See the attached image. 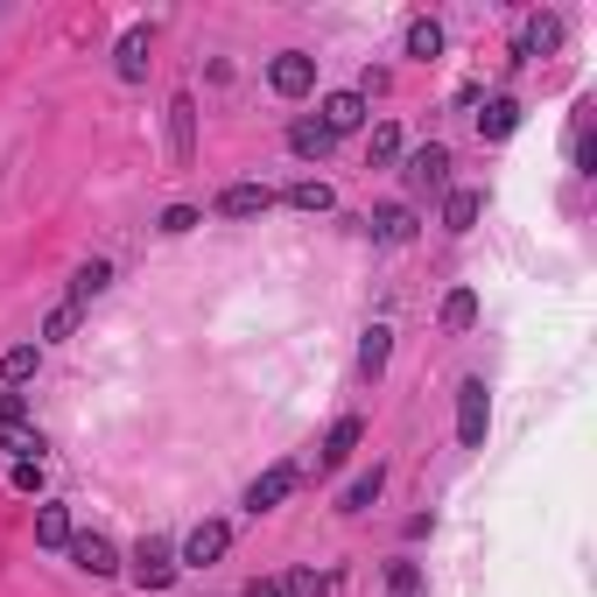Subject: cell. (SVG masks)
Returning <instances> with one entry per match:
<instances>
[{
  "label": "cell",
  "instance_id": "obj_1",
  "mask_svg": "<svg viewBox=\"0 0 597 597\" xmlns=\"http://www.w3.org/2000/svg\"><path fill=\"white\" fill-rule=\"evenodd\" d=\"M401 183L415 190V198H450V148L443 141H422L401 156Z\"/></svg>",
  "mask_w": 597,
  "mask_h": 597
},
{
  "label": "cell",
  "instance_id": "obj_2",
  "mask_svg": "<svg viewBox=\"0 0 597 597\" xmlns=\"http://www.w3.org/2000/svg\"><path fill=\"white\" fill-rule=\"evenodd\" d=\"M486 429H492V394H486V380H465L457 387V443L486 450Z\"/></svg>",
  "mask_w": 597,
  "mask_h": 597
},
{
  "label": "cell",
  "instance_id": "obj_3",
  "mask_svg": "<svg viewBox=\"0 0 597 597\" xmlns=\"http://www.w3.org/2000/svg\"><path fill=\"white\" fill-rule=\"evenodd\" d=\"M267 85H275L281 99H310V92H317V56H302V50H281L275 64H267Z\"/></svg>",
  "mask_w": 597,
  "mask_h": 597
},
{
  "label": "cell",
  "instance_id": "obj_4",
  "mask_svg": "<svg viewBox=\"0 0 597 597\" xmlns=\"http://www.w3.org/2000/svg\"><path fill=\"white\" fill-rule=\"evenodd\" d=\"M177 548H169L162 542V534H148V542L141 548H134V584H141V590H162V584H177Z\"/></svg>",
  "mask_w": 597,
  "mask_h": 597
},
{
  "label": "cell",
  "instance_id": "obj_5",
  "mask_svg": "<svg viewBox=\"0 0 597 597\" xmlns=\"http://www.w3.org/2000/svg\"><path fill=\"white\" fill-rule=\"evenodd\" d=\"M225 548H233V527H225V520H198V527H190V542L177 548V563H190V569H211Z\"/></svg>",
  "mask_w": 597,
  "mask_h": 597
},
{
  "label": "cell",
  "instance_id": "obj_6",
  "mask_svg": "<svg viewBox=\"0 0 597 597\" xmlns=\"http://www.w3.org/2000/svg\"><path fill=\"white\" fill-rule=\"evenodd\" d=\"M296 486H302V471H296V465H275V471H260L254 486H246V513H254V520H260V513H275V507H281V499L296 492Z\"/></svg>",
  "mask_w": 597,
  "mask_h": 597
},
{
  "label": "cell",
  "instance_id": "obj_7",
  "mask_svg": "<svg viewBox=\"0 0 597 597\" xmlns=\"http://www.w3.org/2000/svg\"><path fill=\"white\" fill-rule=\"evenodd\" d=\"M548 50H563V14H527V22H520V43H513V64L520 56H548Z\"/></svg>",
  "mask_w": 597,
  "mask_h": 597
},
{
  "label": "cell",
  "instance_id": "obj_8",
  "mask_svg": "<svg viewBox=\"0 0 597 597\" xmlns=\"http://www.w3.org/2000/svg\"><path fill=\"white\" fill-rule=\"evenodd\" d=\"M317 120H323V134H331V141H344V134L365 127V99H359V92H331Z\"/></svg>",
  "mask_w": 597,
  "mask_h": 597
},
{
  "label": "cell",
  "instance_id": "obj_9",
  "mask_svg": "<svg viewBox=\"0 0 597 597\" xmlns=\"http://www.w3.org/2000/svg\"><path fill=\"white\" fill-rule=\"evenodd\" d=\"M169 148H177V162L198 156V99H190V92L169 99Z\"/></svg>",
  "mask_w": 597,
  "mask_h": 597
},
{
  "label": "cell",
  "instance_id": "obj_10",
  "mask_svg": "<svg viewBox=\"0 0 597 597\" xmlns=\"http://www.w3.org/2000/svg\"><path fill=\"white\" fill-rule=\"evenodd\" d=\"M267 204H275V190H267V183H225L218 190V218H260Z\"/></svg>",
  "mask_w": 597,
  "mask_h": 597
},
{
  "label": "cell",
  "instance_id": "obj_11",
  "mask_svg": "<svg viewBox=\"0 0 597 597\" xmlns=\"http://www.w3.org/2000/svg\"><path fill=\"white\" fill-rule=\"evenodd\" d=\"M71 563H78L85 576H113L120 569V548H113L106 534H71Z\"/></svg>",
  "mask_w": 597,
  "mask_h": 597
},
{
  "label": "cell",
  "instance_id": "obj_12",
  "mask_svg": "<svg viewBox=\"0 0 597 597\" xmlns=\"http://www.w3.org/2000/svg\"><path fill=\"white\" fill-rule=\"evenodd\" d=\"M359 436H365V422H359V415H338V422H331V436H323V450H317V471H338L344 457L359 450Z\"/></svg>",
  "mask_w": 597,
  "mask_h": 597
},
{
  "label": "cell",
  "instance_id": "obj_13",
  "mask_svg": "<svg viewBox=\"0 0 597 597\" xmlns=\"http://www.w3.org/2000/svg\"><path fill=\"white\" fill-rule=\"evenodd\" d=\"M148 43H156V35H148L141 22H134V29L120 35V50H113V71H120L127 85H141V78H148Z\"/></svg>",
  "mask_w": 597,
  "mask_h": 597
},
{
  "label": "cell",
  "instance_id": "obj_14",
  "mask_svg": "<svg viewBox=\"0 0 597 597\" xmlns=\"http://www.w3.org/2000/svg\"><path fill=\"white\" fill-rule=\"evenodd\" d=\"M0 450L14 457V465H43V429H35V422H0Z\"/></svg>",
  "mask_w": 597,
  "mask_h": 597
},
{
  "label": "cell",
  "instance_id": "obj_15",
  "mask_svg": "<svg viewBox=\"0 0 597 597\" xmlns=\"http://www.w3.org/2000/svg\"><path fill=\"white\" fill-rule=\"evenodd\" d=\"M365 225H373L380 246H408V239H415V211H408V204H380Z\"/></svg>",
  "mask_w": 597,
  "mask_h": 597
},
{
  "label": "cell",
  "instance_id": "obj_16",
  "mask_svg": "<svg viewBox=\"0 0 597 597\" xmlns=\"http://www.w3.org/2000/svg\"><path fill=\"white\" fill-rule=\"evenodd\" d=\"M331 134H323V120H296V127H288V156H302V162H323V156H331Z\"/></svg>",
  "mask_w": 597,
  "mask_h": 597
},
{
  "label": "cell",
  "instance_id": "obj_17",
  "mask_svg": "<svg viewBox=\"0 0 597 597\" xmlns=\"http://www.w3.org/2000/svg\"><path fill=\"white\" fill-rule=\"evenodd\" d=\"M387 359H394V331H387V323H373V331L359 338V373L380 380V373H387Z\"/></svg>",
  "mask_w": 597,
  "mask_h": 597
},
{
  "label": "cell",
  "instance_id": "obj_18",
  "mask_svg": "<svg viewBox=\"0 0 597 597\" xmlns=\"http://www.w3.org/2000/svg\"><path fill=\"white\" fill-rule=\"evenodd\" d=\"M380 486H387V465H373V471H359V478H352V486H344V492H338V513H365V507H373V499H380Z\"/></svg>",
  "mask_w": 597,
  "mask_h": 597
},
{
  "label": "cell",
  "instance_id": "obj_19",
  "mask_svg": "<svg viewBox=\"0 0 597 597\" xmlns=\"http://www.w3.org/2000/svg\"><path fill=\"white\" fill-rule=\"evenodd\" d=\"M478 211H486V198H478V190H450V198H443V233H471Z\"/></svg>",
  "mask_w": 597,
  "mask_h": 597
},
{
  "label": "cell",
  "instance_id": "obj_20",
  "mask_svg": "<svg viewBox=\"0 0 597 597\" xmlns=\"http://www.w3.org/2000/svg\"><path fill=\"white\" fill-rule=\"evenodd\" d=\"M401 43H408V56H415V64H436V56H443V22H429V14H415Z\"/></svg>",
  "mask_w": 597,
  "mask_h": 597
},
{
  "label": "cell",
  "instance_id": "obj_21",
  "mask_svg": "<svg viewBox=\"0 0 597 597\" xmlns=\"http://www.w3.org/2000/svg\"><path fill=\"white\" fill-rule=\"evenodd\" d=\"M513 127H520V99H486V113H478V134H486V141H507Z\"/></svg>",
  "mask_w": 597,
  "mask_h": 597
},
{
  "label": "cell",
  "instance_id": "obj_22",
  "mask_svg": "<svg viewBox=\"0 0 597 597\" xmlns=\"http://www.w3.org/2000/svg\"><path fill=\"white\" fill-rule=\"evenodd\" d=\"M71 534H78V527H71L64 507H35V542H43V548H71Z\"/></svg>",
  "mask_w": 597,
  "mask_h": 597
},
{
  "label": "cell",
  "instance_id": "obj_23",
  "mask_svg": "<svg viewBox=\"0 0 597 597\" xmlns=\"http://www.w3.org/2000/svg\"><path fill=\"white\" fill-rule=\"evenodd\" d=\"M106 288H113V267H106V260H85L78 275H71V302L85 310V302H92V296H106Z\"/></svg>",
  "mask_w": 597,
  "mask_h": 597
},
{
  "label": "cell",
  "instance_id": "obj_24",
  "mask_svg": "<svg viewBox=\"0 0 597 597\" xmlns=\"http://www.w3.org/2000/svg\"><path fill=\"white\" fill-rule=\"evenodd\" d=\"M35 365H43V352H35V344H14V352H0V380H8V387H29Z\"/></svg>",
  "mask_w": 597,
  "mask_h": 597
},
{
  "label": "cell",
  "instance_id": "obj_25",
  "mask_svg": "<svg viewBox=\"0 0 597 597\" xmlns=\"http://www.w3.org/2000/svg\"><path fill=\"white\" fill-rule=\"evenodd\" d=\"M478 323V296L471 288H450V296H443V331H471Z\"/></svg>",
  "mask_w": 597,
  "mask_h": 597
},
{
  "label": "cell",
  "instance_id": "obj_26",
  "mask_svg": "<svg viewBox=\"0 0 597 597\" xmlns=\"http://www.w3.org/2000/svg\"><path fill=\"white\" fill-rule=\"evenodd\" d=\"M281 198L296 204V211H331V204H338V198H331V183H317V177H310V183H288Z\"/></svg>",
  "mask_w": 597,
  "mask_h": 597
},
{
  "label": "cell",
  "instance_id": "obj_27",
  "mask_svg": "<svg viewBox=\"0 0 597 597\" xmlns=\"http://www.w3.org/2000/svg\"><path fill=\"white\" fill-rule=\"evenodd\" d=\"M365 156H373L380 169L401 162V127H394V120H380V127H373V141H365Z\"/></svg>",
  "mask_w": 597,
  "mask_h": 597
},
{
  "label": "cell",
  "instance_id": "obj_28",
  "mask_svg": "<svg viewBox=\"0 0 597 597\" xmlns=\"http://www.w3.org/2000/svg\"><path fill=\"white\" fill-rule=\"evenodd\" d=\"M78 317H85L78 302H56V310L43 317V338H50V344H56V338H71V331H78Z\"/></svg>",
  "mask_w": 597,
  "mask_h": 597
},
{
  "label": "cell",
  "instance_id": "obj_29",
  "mask_svg": "<svg viewBox=\"0 0 597 597\" xmlns=\"http://www.w3.org/2000/svg\"><path fill=\"white\" fill-rule=\"evenodd\" d=\"M281 597H331V584H323L317 569H296V576L281 584Z\"/></svg>",
  "mask_w": 597,
  "mask_h": 597
},
{
  "label": "cell",
  "instance_id": "obj_30",
  "mask_svg": "<svg viewBox=\"0 0 597 597\" xmlns=\"http://www.w3.org/2000/svg\"><path fill=\"white\" fill-rule=\"evenodd\" d=\"M387 584H394V597H415V590H422V563H394Z\"/></svg>",
  "mask_w": 597,
  "mask_h": 597
},
{
  "label": "cell",
  "instance_id": "obj_31",
  "mask_svg": "<svg viewBox=\"0 0 597 597\" xmlns=\"http://www.w3.org/2000/svg\"><path fill=\"white\" fill-rule=\"evenodd\" d=\"M190 225H198V204H169L162 211V233H190Z\"/></svg>",
  "mask_w": 597,
  "mask_h": 597
},
{
  "label": "cell",
  "instance_id": "obj_32",
  "mask_svg": "<svg viewBox=\"0 0 597 597\" xmlns=\"http://www.w3.org/2000/svg\"><path fill=\"white\" fill-rule=\"evenodd\" d=\"M576 169H584V177H597V141H590V134H576Z\"/></svg>",
  "mask_w": 597,
  "mask_h": 597
},
{
  "label": "cell",
  "instance_id": "obj_33",
  "mask_svg": "<svg viewBox=\"0 0 597 597\" xmlns=\"http://www.w3.org/2000/svg\"><path fill=\"white\" fill-rule=\"evenodd\" d=\"M0 422H29V401H22V394H14V387H8V394H0Z\"/></svg>",
  "mask_w": 597,
  "mask_h": 597
},
{
  "label": "cell",
  "instance_id": "obj_34",
  "mask_svg": "<svg viewBox=\"0 0 597 597\" xmlns=\"http://www.w3.org/2000/svg\"><path fill=\"white\" fill-rule=\"evenodd\" d=\"M14 486H22V492H43V465H14Z\"/></svg>",
  "mask_w": 597,
  "mask_h": 597
},
{
  "label": "cell",
  "instance_id": "obj_35",
  "mask_svg": "<svg viewBox=\"0 0 597 597\" xmlns=\"http://www.w3.org/2000/svg\"><path fill=\"white\" fill-rule=\"evenodd\" d=\"M246 597H281V584H275V576H254V584H246Z\"/></svg>",
  "mask_w": 597,
  "mask_h": 597
}]
</instances>
